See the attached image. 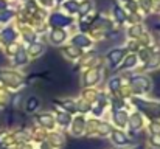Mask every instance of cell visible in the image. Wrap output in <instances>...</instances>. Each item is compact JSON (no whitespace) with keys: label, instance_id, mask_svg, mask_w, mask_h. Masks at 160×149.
Here are the masks:
<instances>
[{"label":"cell","instance_id":"1","mask_svg":"<svg viewBox=\"0 0 160 149\" xmlns=\"http://www.w3.org/2000/svg\"><path fill=\"white\" fill-rule=\"evenodd\" d=\"M131 81H132V84H134L138 90H148V89H149V81H148L145 76H135V78H132Z\"/></svg>","mask_w":160,"mask_h":149},{"label":"cell","instance_id":"2","mask_svg":"<svg viewBox=\"0 0 160 149\" xmlns=\"http://www.w3.org/2000/svg\"><path fill=\"white\" fill-rule=\"evenodd\" d=\"M50 22H52V25H56V27H65V25H68L72 20L67 19V17H64L62 14H53L52 19H50Z\"/></svg>","mask_w":160,"mask_h":149},{"label":"cell","instance_id":"3","mask_svg":"<svg viewBox=\"0 0 160 149\" xmlns=\"http://www.w3.org/2000/svg\"><path fill=\"white\" fill-rule=\"evenodd\" d=\"M121 56H123V50H120V48L112 50V51L107 54V57H109V61H110V65H117V64L120 62Z\"/></svg>","mask_w":160,"mask_h":149},{"label":"cell","instance_id":"4","mask_svg":"<svg viewBox=\"0 0 160 149\" xmlns=\"http://www.w3.org/2000/svg\"><path fill=\"white\" fill-rule=\"evenodd\" d=\"M98 78H100L98 70H95V72H89V73H87V76H86V79H84V84H86V86H92Z\"/></svg>","mask_w":160,"mask_h":149},{"label":"cell","instance_id":"5","mask_svg":"<svg viewBox=\"0 0 160 149\" xmlns=\"http://www.w3.org/2000/svg\"><path fill=\"white\" fill-rule=\"evenodd\" d=\"M64 39H65V33H64V31L54 30L53 33H52V42H53V44H61Z\"/></svg>","mask_w":160,"mask_h":149},{"label":"cell","instance_id":"6","mask_svg":"<svg viewBox=\"0 0 160 149\" xmlns=\"http://www.w3.org/2000/svg\"><path fill=\"white\" fill-rule=\"evenodd\" d=\"M73 44H76V45H79V47H87L90 42H89V39L86 37V36H75L73 37Z\"/></svg>","mask_w":160,"mask_h":149},{"label":"cell","instance_id":"7","mask_svg":"<svg viewBox=\"0 0 160 149\" xmlns=\"http://www.w3.org/2000/svg\"><path fill=\"white\" fill-rule=\"evenodd\" d=\"M126 120H128V117H126L124 112H117L115 113V123L118 126H124L126 124Z\"/></svg>","mask_w":160,"mask_h":149},{"label":"cell","instance_id":"8","mask_svg":"<svg viewBox=\"0 0 160 149\" xmlns=\"http://www.w3.org/2000/svg\"><path fill=\"white\" fill-rule=\"evenodd\" d=\"M113 142L117 145H126L128 143V138L123 134H120V132H113Z\"/></svg>","mask_w":160,"mask_h":149},{"label":"cell","instance_id":"9","mask_svg":"<svg viewBox=\"0 0 160 149\" xmlns=\"http://www.w3.org/2000/svg\"><path fill=\"white\" fill-rule=\"evenodd\" d=\"M2 37H3V41H5V42H12V39H14V31H12L11 28H8V30H5V31H3Z\"/></svg>","mask_w":160,"mask_h":149},{"label":"cell","instance_id":"10","mask_svg":"<svg viewBox=\"0 0 160 149\" xmlns=\"http://www.w3.org/2000/svg\"><path fill=\"white\" fill-rule=\"evenodd\" d=\"M38 106H39L38 98H30L28 99V102H27V110H28V112H31V110H34Z\"/></svg>","mask_w":160,"mask_h":149},{"label":"cell","instance_id":"11","mask_svg":"<svg viewBox=\"0 0 160 149\" xmlns=\"http://www.w3.org/2000/svg\"><path fill=\"white\" fill-rule=\"evenodd\" d=\"M39 121L44 124V126H53V120L50 115H41L39 117Z\"/></svg>","mask_w":160,"mask_h":149},{"label":"cell","instance_id":"12","mask_svg":"<svg viewBox=\"0 0 160 149\" xmlns=\"http://www.w3.org/2000/svg\"><path fill=\"white\" fill-rule=\"evenodd\" d=\"M58 123H61L62 126H67V124L70 123V117L65 115V113H59V115H58Z\"/></svg>","mask_w":160,"mask_h":149},{"label":"cell","instance_id":"13","mask_svg":"<svg viewBox=\"0 0 160 149\" xmlns=\"http://www.w3.org/2000/svg\"><path fill=\"white\" fill-rule=\"evenodd\" d=\"M42 50H44V47H42L41 44H33V45H31V48H30V53L36 56V54H41V53H42Z\"/></svg>","mask_w":160,"mask_h":149},{"label":"cell","instance_id":"14","mask_svg":"<svg viewBox=\"0 0 160 149\" xmlns=\"http://www.w3.org/2000/svg\"><path fill=\"white\" fill-rule=\"evenodd\" d=\"M135 62H137V56H134V54H132V56H129V57L126 59V62H124V65H123V67H124V68L132 67V65H135Z\"/></svg>","mask_w":160,"mask_h":149},{"label":"cell","instance_id":"15","mask_svg":"<svg viewBox=\"0 0 160 149\" xmlns=\"http://www.w3.org/2000/svg\"><path fill=\"white\" fill-rule=\"evenodd\" d=\"M16 61H17V64H25V61H27V54H25V51H23V50H20V51L17 53Z\"/></svg>","mask_w":160,"mask_h":149},{"label":"cell","instance_id":"16","mask_svg":"<svg viewBox=\"0 0 160 149\" xmlns=\"http://www.w3.org/2000/svg\"><path fill=\"white\" fill-rule=\"evenodd\" d=\"M65 8H67L70 12H75V11L78 9V5H76V2H68V3H65Z\"/></svg>","mask_w":160,"mask_h":149},{"label":"cell","instance_id":"17","mask_svg":"<svg viewBox=\"0 0 160 149\" xmlns=\"http://www.w3.org/2000/svg\"><path fill=\"white\" fill-rule=\"evenodd\" d=\"M115 17H117L120 22H123V20H124V12H123V9L115 8Z\"/></svg>","mask_w":160,"mask_h":149},{"label":"cell","instance_id":"18","mask_svg":"<svg viewBox=\"0 0 160 149\" xmlns=\"http://www.w3.org/2000/svg\"><path fill=\"white\" fill-rule=\"evenodd\" d=\"M118 86H120V79L118 78H115V79H112L110 81V87L115 90V89H118Z\"/></svg>","mask_w":160,"mask_h":149},{"label":"cell","instance_id":"19","mask_svg":"<svg viewBox=\"0 0 160 149\" xmlns=\"http://www.w3.org/2000/svg\"><path fill=\"white\" fill-rule=\"evenodd\" d=\"M152 145H154V146H159V148H160V135H156V137L152 138Z\"/></svg>","mask_w":160,"mask_h":149},{"label":"cell","instance_id":"20","mask_svg":"<svg viewBox=\"0 0 160 149\" xmlns=\"http://www.w3.org/2000/svg\"><path fill=\"white\" fill-rule=\"evenodd\" d=\"M140 33H142V28H140V27H135L134 30H131V34H135V36H138Z\"/></svg>","mask_w":160,"mask_h":149},{"label":"cell","instance_id":"21","mask_svg":"<svg viewBox=\"0 0 160 149\" xmlns=\"http://www.w3.org/2000/svg\"><path fill=\"white\" fill-rule=\"evenodd\" d=\"M11 17V12H5V14H0V20H8Z\"/></svg>","mask_w":160,"mask_h":149},{"label":"cell","instance_id":"22","mask_svg":"<svg viewBox=\"0 0 160 149\" xmlns=\"http://www.w3.org/2000/svg\"><path fill=\"white\" fill-rule=\"evenodd\" d=\"M89 8H90V3H86V5H84V6H81V11H82V12H81V14H86V12H87V9H89Z\"/></svg>","mask_w":160,"mask_h":149},{"label":"cell","instance_id":"23","mask_svg":"<svg viewBox=\"0 0 160 149\" xmlns=\"http://www.w3.org/2000/svg\"><path fill=\"white\" fill-rule=\"evenodd\" d=\"M152 131L154 132H160V126H152Z\"/></svg>","mask_w":160,"mask_h":149},{"label":"cell","instance_id":"24","mask_svg":"<svg viewBox=\"0 0 160 149\" xmlns=\"http://www.w3.org/2000/svg\"><path fill=\"white\" fill-rule=\"evenodd\" d=\"M5 6H6V3H5V2H2V0H0V9H2V8H5Z\"/></svg>","mask_w":160,"mask_h":149},{"label":"cell","instance_id":"25","mask_svg":"<svg viewBox=\"0 0 160 149\" xmlns=\"http://www.w3.org/2000/svg\"><path fill=\"white\" fill-rule=\"evenodd\" d=\"M0 64H3V56L0 54Z\"/></svg>","mask_w":160,"mask_h":149},{"label":"cell","instance_id":"26","mask_svg":"<svg viewBox=\"0 0 160 149\" xmlns=\"http://www.w3.org/2000/svg\"><path fill=\"white\" fill-rule=\"evenodd\" d=\"M137 149H143V148H137Z\"/></svg>","mask_w":160,"mask_h":149},{"label":"cell","instance_id":"27","mask_svg":"<svg viewBox=\"0 0 160 149\" xmlns=\"http://www.w3.org/2000/svg\"><path fill=\"white\" fill-rule=\"evenodd\" d=\"M126 2H129V0H126Z\"/></svg>","mask_w":160,"mask_h":149}]
</instances>
